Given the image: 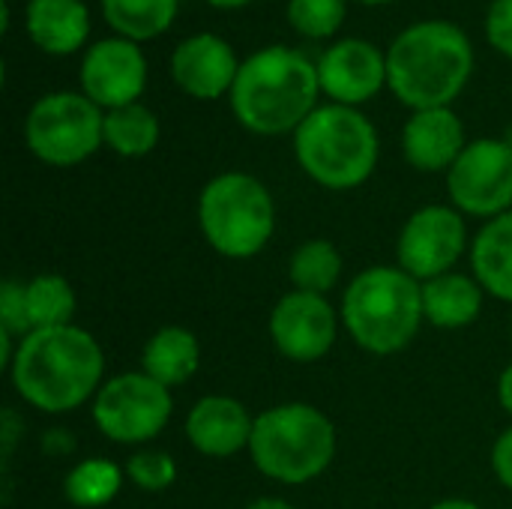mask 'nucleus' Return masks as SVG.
<instances>
[{
  "label": "nucleus",
  "instance_id": "nucleus-28",
  "mask_svg": "<svg viewBox=\"0 0 512 509\" xmlns=\"http://www.w3.org/2000/svg\"><path fill=\"white\" fill-rule=\"evenodd\" d=\"M126 477L141 489V492H165L177 480V462L168 453L159 450H141L129 456L126 462Z\"/></svg>",
  "mask_w": 512,
  "mask_h": 509
},
{
  "label": "nucleus",
  "instance_id": "nucleus-24",
  "mask_svg": "<svg viewBox=\"0 0 512 509\" xmlns=\"http://www.w3.org/2000/svg\"><path fill=\"white\" fill-rule=\"evenodd\" d=\"M24 306H27L30 330L69 327L75 312V291L63 276L42 273L24 285Z\"/></svg>",
  "mask_w": 512,
  "mask_h": 509
},
{
  "label": "nucleus",
  "instance_id": "nucleus-4",
  "mask_svg": "<svg viewBox=\"0 0 512 509\" xmlns=\"http://www.w3.org/2000/svg\"><path fill=\"white\" fill-rule=\"evenodd\" d=\"M342 324L351 339L378 357L408 348L426 321L423 282L402 267L363 270L342 297Z\"/></svg>",
  "mask_w": 512,
  "mask_h": 509
},
{
  "label": "nucleus",
  "instance_id": "nucleus-27",
  "mask_svg": "<svg viewBox=\"0 0 512 509\" xmlns=\"http://www.w3.org/2000/svg\"><path fill=\"white\" fill-rule=\"evenodd\" d=\"M288 24L306 39H327L345 21V0H288Z\"/></svg>",
  "mask_w": 512,
  "mask_h": 509
},
{
  "label": "nucleus",
  "instance_id": "nucleus-35",
  "mask_svg": "<svg viewBox=\"0 0 512 509\" xmlns=\"http://www.w3.org/2000/svg\"><path fill=\"white\" fill-rule=\"evenodd\" d=\"M210 6H216V9H237V6H246V3H252V0H207Z\"/></svg>",
  "mask_w": 512,
  "mask_h": 509
},
{
  "label": "nucleus",
  "instance_id": "nucleus-3",
  "mask_svg": "<svg viewBox=\"0 0 512 509\" xmlns=\"http://www.w3.org/2000/svg\"><path fill=\"white\" fill-rule=\"evenodd\" d=\"M474 72V48L450 21H417L387 48V87L414 108H447Z\"/></svg>",
  "mask_w": 512,
  "mask_h": 509
},
{
  "label": "nucleus",
  "instance_id": "nucleus-37",
  "mask_svg": "<svg viewBox=\"0 0 512 509\" xmlns=\"http://www.w3.org/2000/svg\"><path fill=\"white\" fill-rule=\"evenodd\" d=\"M360 3H366V6H381V3H393V0H360Z\"/></svg>",
  "mask_w": 512,
  "mask_h": 509
},
{
  "label": "nucleus",
  "instance_id": "nucleus-14",
  "mask_svg": "<svg viewBox=\"0 0 512 509\" xmlns=\"http://www.w3.org/2000/svg\"><path fill=\"white\" fill-rule=\"evenodd\" d=\"M321 93L339 105H363L387 84V54L369 39H339L318 57Z\"/></svg>",
  "mask_w": 512,
  "mask_h": 509
},
{
  "label": "nucleus",
  "instance_id": "nucleus-31",
  "mask_svg": "<svg viewBox=\"0 0 512 509\" xmlns=\"http://www.w3.org/2000/svg\"><path fill=\"white\" fill-rule=\"evenodd\" d=\"M492 468L501 486H507L512 492V426L507 432H501V438L492 447Z\"/></svg>",
  "mask_w": 512,
  "mask_h": 509
},
{
  "label": "nucleus",
  "instance_id": "nucleus-9",
  "mask_svg": "<svg viewBox=\"0 0 512 509\" xmlns=\"http://www.w3.org/2000/svg\"><path fill=\"white\" fill-rule=\"evenodd\" d=\"M171 390L144 372L105 381L93 399V423L114 444L153 441L171 420Z\"/></svg>",
  "mask_w": 512,
  "mask_h": 509
},
{
  "label": "nucleus",
  "instance_id": "nucleus-12",
  "mask_svg": "<svg viewBox=\"0 0 512 509\" xmlns=\"http://www.w3.org/2000/svg\"><path fill=\"white\" fill-rule=\"evenodd\" d=\"M147 87V57L138 42L123 36L96 39L81 60V93L102 111L141 99Z\"/></svg>",
  "mask_w": 512,
  "mask_h": 509
},
{
  "label": "nucleus",
  "instance_id": "nucleus-15",
  "mask_svg": "<svg viewBox=\"0 0 512 509\" xmlns=\"http://www.w3.org/2000/svg\"><path fill=\"white\" fill-rule=\"evenodd\" d=\"M240 63L219 33H192L171 54L174 84L192 99H219L231 93Z\"/></svg>",
  "mask_w": 512,
  "mask_h": 509
},
{
  "label": "nucleus",
  "instance_id": "nucleus-29",
  "mask_svg": "<svg viewBox=\"0 0 512 509\" xmlns=\"http://www.w3.org/2000/svg\"><path fill=\"white\" fill-rule=\"evenodd\" d=\"M0 333L24 339L30 333L27 324V306H24V285L21 282H3L0 288Z\"/></svg>",
  "mask_w": 512,
  "mask_h": 509
},
{
  "label": "nucleus",
  "instance_id": "nucleus-6",
  "mask_svg": "<svg viewBox=\"0 0 512 509\" xmlns=\"http://www.w3.org/2000/svg\"><path fill=\"white\" fill-rule=\"evenodd\" d=\"M249 456L255 468L288 486L321 477L336 459V426L306 402H285L255 417Z\"/></svg>",
  "mask_w": 512,
  "mask_h": 509
},
{
  "label": "nucleus",
  "instance_id": "nucleus-26",
  "mask_svg": "<svg viewBox=\"0 0 512 509\" xmlns=\"http://www.w3.org/2000/svg\"><path fill=\"white\" fill-rule=\"evenodd\" d=\"M120 486H123V471L114 462H108V459H84L66 474L63 495L75 507L99 509L117 498Z\"/></svg>",
  "mask_w": 512,
  "mask_h": 509
},
{
  "label": "nucleus",
  "instance_id": "nucleus-21",
  "mask_svg": "<svg viewBox=\"0 0 512 509\" xmlns=\"http://www.w3.org/2000/svg\"><path fill=\"white\" fill-rule=\"evenodd\" d=\"M198 363H201V348L195 333L177 324L156 330L141 354V372L168 390L186 384L198 372Z\"/></svg>",
  "mask_w": 512,
  "mask_h": 509
},
{
  "label": "nucleus",
  "instance_id": "nucleus-23",
  "mask_svg": "<svg viewBox=\"0 0 512 509\" xmlns=\"http://www.w3.org/2000/svg\"><path fill=\"white\" fill-rule=\"evenodd\" d=\"M102 138L117 156H126V159L147 156L159 144V117L141 102L111 108L105 111Z\"/></svg>",
  "mask_w": 512,
  "mask_h": 509
},
{
  "label": "nucleus",
  "instance_id": "nucleus-2",
  "mask_svg": "<svg viewBox=\"0 0 512 509\" xmlns=\"http://www.w3.org/2000/svg\"><path fill=\"white\" fill-rule=\"evenodd\" d=\"M318 63L288 45H267L240 63L228 93L240 126L255 135H288L318 108Z\"/></svg>",
  "mask_w": 512,
  "mask_h": 509
},
{
  "label": "nucleus",
  "instance_id": "nucleus-18",
  "mask_svg": "<svg viewBox=\"0 0 512 509\" xmlns=\"http://www.w3.org/2000/svg\"><path fill=\"white\" fill-rule=\"evenodd\" d=\"M24 27L45 54H72L90 36V9L84 0H27Z\"/></svg>",
  "mask_w": 512,
  "mask_h": 509
},
{
  "label": "nucleus",
  "instance_id": "nucleus-17",
  "mask_svg": "<svg viewBox=\"0 0 512 509\" xmlns=\"http://www.w3.org/2000/svg\"><path fill=\"white\" fill-rule=\"evenodd\" d=\"M465 147V126L450 105L414 111L402 129V153L417 171H450Z\"/></svg>",
  "mask_w": 512,
  "mask_h": 509
},
{
  "label": "nucleus",
  "instance_id": "nucleus-10",
  "mask_svg": "<svg viewBox=\"0 0 512 509\" xmlns=\"http://www.w3.org/2000/svg\"><path fill=\"white\" fill-rule=\"evenodd\" d=\"M447 192L459 213L495 219L512 210V150L504 138H477L447 171Z\"/></svg>",
  "mask_w": 512,
  "mask_h": 509
},
{
  "label": "nucleus",
  "instance_id": "nucleus-16",
  "mask_svg": "<svg viewBox=\"0 0 512 509\" xmlns=\"http://www.w3.org/2000/svg\"><path fill=\"white\" fill-rule=\"evenodd\" d=\"M255 420L246 405L231 396H204L192 405L186 417L189 444L210 459H231L240 450H249Z\"/></svg>",
  "mask_w": 512,
  "mask_h": 509
},
{
  "label": "nucleus",
  "instance_id": "nucleus-22",
  "mask_svg": "<svg viewBox=\"0 0 512 509\" xmlns=\"http://www.w3.org/2000/svg\"><path fill=\"white\" fill-rule=\"evenodd\" d=\"M105 21L117 36L132 42H147L162 36L180 9V0H99Z\"/></svg>",
  "mask_w": 512,
  "mask_h": 509
},
{
  "label": "nucleus",
  "instance_id": "nucleus-20",
  "mask_svg": "<svg viewBox=\"0 0 512 509\" xmlns=\"http://www.w3.org/2000/svg\"><path fill=\"white\" fill-rule=\"evenodd\" d=\"M483 312V288L465 273H444L423 282V315L441 330H462Z\"/></svg>",
  "mask_w": 512,
  "mask_h": 509
},
{
  "label": "nucleus",
  "instance_id": "nucleus-36",
  "mask_svg": "<svg viewBox=\"0 0 512 509\" xmlns=\"http://www.w3.org/2000/svg\"><path fill=\"white\" fill-rule=\"evenodd\" d=\"M504 144H507V147H510V150H512V123H510V126H507V132H504Z\"/></svg>",
  "mask_w": 512,
  "mask_h": 509
},
{
  "label": "nucleus",
  "instance_id": "nucleus-13",
  "mask_svg": "<svg viewBox=\"0 0 512 509\" xmlns=\"http://www.w3.org/2000/svg\"><path fill=\"white\" fill-rule=\"evenodd\" d=\"M336 309L321 294L288 291L270 312V339L282 357L294 363H315L336 345Z\"/></svg>",
  "mask_w": 512,
  "mask_h": 509
},
{
  "label": "nucleus",
  "instance_id": "nucleus-25",
  "mask_svg": "<svg viewBox=\"0 0 512 509\" xmlns=\"http://www.w3.org/2000/svg\"><path fill=\"white\" fill-rule=\"evenodd\" d=\"M339 276H342V255L330 240H306L294 249L288 261V279L294 291L327 297V291H333Z\"/></svg>",
  "mask_w": 512,
  "mask_h": 509
},
{
  "label": "nucleus",
  "instance_id": "nucleus-30",
  "mask_svg": "<svg viewBox=\"0 0 512 509\" xmlns=\"http://www.w3.org/2000/svg\"><path fill=\"white\" fill-rule=\"evenodd\" d=\"M486 36L492 48L512 57V0H492L486 12Z\"/></svg>",
  "mask_w": 512,
  "mask_h": 509
},
{
  "label": "nucleus",
  "instance_id": "nucleus-1",
  "mask_svg": "<svg viewBox=\"0 0 512 509\" xmlns=\"http://www.w3.org/2000/svg\"><path fill=\"white\" fill-rule=\"evenodd\" d=\"M102 372L105 354L96 336L75 324L30 330L18 339L9 366L15 393L45 414H66L96 399Z\"/></svg>",
  "mask_w": 512,
  "mask_h": 509
},
{
  "label": "nucleus",
  "instance_id": "nucleus-7",
  "mask_svg": "<svg viewBox=\"0 0 512 509\" xmlns=\"http://www.w3.org/2000/svg\"><path fill=\"white\" fill-rule=\"evenodd\" d=\"M198 222L204 240L225 258H255L273 237L276 207L270 189L246 174L225 171L207 180L198 195Z\"/></svg>",
  "mask_w": 512,
  "mask_h": 509
},
{
  "label": "nucleus",
  "instance_id": "nucleus-38",
  "mask_svg": "<svg viewBox=\"0 0 512 509\" xmlns=\"http://www.w3.org/2000/svg\"><path fill=\"white\" fill-rule=\"evenodd\" d=\"M510 336H512V321H510Z\"/></svg>",
  "mask_w": 512,
  "mask_h": 509
},
{
  "label": "nucleus",
  "instance_id": "nucleus-33",
  "mask_svg": "<svg viewBox=\"0 0 512 509\" xmlns=\"http://www.w3.org/2000/svg\"><path fill=\"white\" fill-rule=\"evenodd\" d=\"M246 509H294L288 501H282V498H258V501H252Z\"/></svg>",
  "mask_w": 512,
  "mask_h": 509
},
{
  "label": "nucleus",
  "instance_id": "nucleus-34",
  "mask_svg": "<svg viewBox=\"0 0 512 509\" xmlns=\"http://www.w3.org/2000/svg\"><path fill=\"white\" fill-rule=\"evenodd\" d=\"M432 509H480L474 501L468 498H447V501H438Z\"/></svg>",
  "mask_w": 512,
  "mask_h": 509
},
{
  "label": "nucleus",
  "instance_id": "nucleus-19",
  "mask_svg": "<svg viewBox=\"0 0 512 509\" xmlns=\"http://www.w3.org/2000/svg\"><path fill=\"white\" fill-rule=\"evenodd\" d=\"M474 279L495 300L512 303V210L489 219L471 243Z\"/></svg>",
  "mask_w": 512,
  "mask_h": 509
},
{
  "label": "nucleus",
  "instance_id": "nucleus-8",
  "mask_svg": "<svg viewBox=\"0 0 512 509\" xmlns=\"http://www.w3.org/2000/svg\"><path fill=\"white\" fill-rule=\"evenodd\" d=\"M105 111L84 93L57 90L33 102L24 120L30 153L54 168H72L90 159L102 144Z\"/></svg>",
  "mask_w": 512,
  "mask_h": 509
},
{
  "label": "nucleus",
  "instance_id": "nucleus-5",
  "mask_svg": "<svg viewBox=\"0 0 512 509\" xmlns=\"http://www.w3.org/2000/svg\"><path fill=\"white\" fill-rule=\"evenodd\" d=\"M294 153L306 177L324 189H357L378 165V132L351 105H318L294 132Z\"/></svg>",
  "mask_w": 512,
  "mask_h": 509
},
{
  "label": "nucleus",
  "instance_id": "nucleus-32",
  "mask_svg": "<svg viewBox=\"0 0 512 509\" xmlns=\"http://www.w3.org/2000/svg\"><path fill=\"white\" fill-rule=\"evenodd\" d=\"M498 402H501V408L512 417V363L501 372V378H498Z\"/></svg>",
  "mask_w": 512,
  "mask_h": 509
},
{
  "label": "nucleus",
  "instance_id": "nucleus-11",
  "mask_svg": "<svg viewBox=\"0 0 512 509\" xmlns=\"http://www.w3.org/2000/svg\"><path fill=\"white\" fill-rule=\"evenodd\" d=\"M468 249V228L456 207L429 204L420 207L402 228L396 243L399 267L417 282L453 273L456 261Z\"/></svg>",
  "mask_w": 512,
  "mask_h": 509
}]
</instances>
